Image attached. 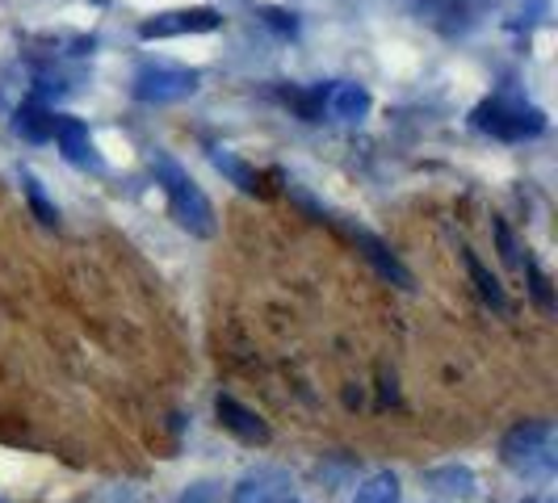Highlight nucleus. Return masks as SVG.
Listing matches in <instances>:
<instances>
[{"instance_id": "3", "label": "nucleus", "mask_w": 558, "mask_h": 503, "mask_svg": "<svg viewBox=\"0 0 558 503\" xmlns=\"http://www.w3.org/2000/svg\"><path fill=\"white\" fill-rule=\"evenodd\" d=\"M475 126L492 139H533L546 131V118L542 110H533L525 101H512V97H492L475 110Z\"/></svg>"}, {"instance_id": "11", "label": "nucleus", "mask_w": 558, "mask_h": 503, "mask_svg": "<svg viewBox=\"0 0 558 503\" xmlns=\"http://www.w3.org/2000/svg\"><path fill=\"white\" fill-rule=\"evenodd\" d=\"M462 260H466V269H471V278H475L478 294H483V298H487V303H492L496 310H508V298H504V285H500L496 278H492L487 269H483V260H478L475 252L466 248V252H462Z\"/></svg>"}, {"instance_id": "17", "label": "nucleus", "mask_w": 558, "mask_h": 503, "mask_svg": "<svg viewBox=\"0 0 558 503\" xmlns=\"http://www.w3.org/2000/svg\"><path fill=\"white\" fill-rule=\"evenodd\" d=\"M181 503H215V491H210L206 482H197V487H190V491L181 495Z\"/></svg>"}, {"instance_id": "9", "label": "nucleus", "mask_w": 558, "mask_h": 503, "mask_svg": "<svg viewBox=\"0 0 558 503\" xmlns=\"http://www.w3.org/2000/svg\"><path fill=\"white\" fill-rule=\"evenodd\" d=\"M324 110L332 113L336 122H362L369 113V93L362 84H332L324 93Z\"/></svg>"}, {"instance_id": "12", "label": "nucleus", "mask_w": 558, "mask_h": 503, "mask_svg": "<svg viewBox=\"0 0 558 503\" xmlns=\"http://www.w3.org/2000/svg\"><path fill=\"white\" fill-rule=\"evenodd\" d=\"M353 503H399V478H395V475H374L362 491H357V500H353Z\"/></svg>"}, {"instance_id": "4", "label": "nucleus", "mask_w": 558, "mask_h": 503, "mask_svg": "<svg viewBox=\"0 0 558 503\" xmlns=\"http://www.w3.org/2000/svg\"><path fill=\"white\" fill-rule=\"evenodd\" d=\"M197 93V72L190 68H172V63H147L135 76V97L147 106H172Z\"/></svg>"}, {"instance_id": "7", "label": "nucleus", "mask_w": 558, "mask_h": 503, "mask_svg": "<svg viewBox=\"0 0 558 503\" xmlns=\"http://www.w3.org/2000/svg\"><path fill=\"white\" fill-rule=\"evenodd\" d=\"M215 416H219V424H223L227 432H235L240 441H248V445H269L265 419H256V412H248L244 403H235L231 394H219V398H215Z\"/></svg>"}, {"instance_id": "18", "label": "nucleus", "mask_w": 558, "mask_h": 503, "mask_svg": "<svg viewBox=\"0 0 558 503\" xmlns=\"http://www.w3.org/2000/svg\"><path fill=\"white\" fill-rule=\"evenodd\" d=\"M500 248H504V260H508V265H517V244H512L508 226H500Z\"/></svg>"}, {"instance_id": "14", "label": "nucleus", "mask_w": 558, "mask_h": 503, "mask_svg": "<svg viewBox=\"0 0 558 503\" xmlns=\"http://www.w3.org/2000/svg\"><path fill=\"white\" fill-rule=\"evenodd\" d=\"M215 164L223 168V172L235 181V185H240V189L256 194V185H260V181H256V172H252L248 164H240V160H235V156H227V151H215Z\"/></svg>"}, {"instance_id": "5", "label": "nucleus", "mask_w": 558, "mask_h": 503, "mask_svg": "<svg viewBox=\"0 0 558 503\" xmlns=\"http://www.w3.org/2000/svg\"><path fill=\"white\" fill-rule=\"evenodd\" d=\"M223 26L215 9H177V13H156L140 26V38H181V34H210Z\"/></svg>"}, {"instance_id": "6", "label": "nucleus", "mask_w": 558, "mask_h": 503, "mask_svg": "<svg viewBox=\"0 0 558 503\" xmlns=\"http://www.w3.org/2000/svg\"><path fill=\"white\" fill-rule=\"evenodd\" d=\"M51 139L59 143V151H63V160H68V164L101 168V156H97V147H93V135H88V126H84L81 118L56 113V122H51Z\"/></svg>"}, {"instance_id": "15", "label": "nucleus", "mask_w": 558, "mask_h": 503, "mask_svg": "<svg viewBox=\"0 0 558 503\" xmlns=\"http://www.w3.org/2000/svg\"><path fill=\"white\" fill-rule=\"evenodd\" d=\"M26 197H29V206H34V214H38V219H43L47 226H56L59 210L51 206V201H47V197H43V185H38L34 176H26Z\"/></svg>"}, {"instance_id": "16", "label": "nucleus", "mask_w": 558, "mask_h": 503, "mask_svg": "<svg viewBox=\"0 0 558 503\" xmlns=\"http://www.w3.org/2000/svg\"><path fill=\"white\" fill-rule=\"evenodd\" d=\"M433 482H446L441 491H449V495H471V475L466 470H437Z\"/></svg>"}, {"instance_id": "1", "label": "nucleus", "mask_w": 558, "mask_h": 503, "mask_svg": "<svg viewBox=\"0 0 558 503\" xmlns=\"http://www.w3.org/2000/svg\"><path fill=\"white\" fill-rule=\"evenodd\" d=\"M151 168H156V181L165 185L172 219L185 226L190 235H202V240L215 235V206H210V197L194 185V176L177 164L172 156H156Z\"/></svg>"}, {"instance_id": "8", "label": "nucleus", "mask_w": 558, "mask_h": 503, "mask_svg": "<svg viewBox=\"0 0 558 503\" xmlns=\"http://www.w3.org/2000/svg\"><path fill=\"white\" fill-rule=\"evenodd\" d=\"M286 491H290V475H286V470H274V466H260V470H252V475L240 478L231 503H281Z\"/></svg>"}, {"instance_id": "10", "label": "nucleus", "mask_w": 558, "mask_h": 503, "mask_svg": "<svg viewBox=\"0 0 558 503\" xmlns=\"http://www.w3.org/2000/svg\"><path fill=\"white\" fill-rule=\"evenodd\" d=\"M487 0H416L420 13H428V22H441V17H475Z\"/></svg>"}, {"instance_id": "2", "label": "nucleus", "mask_w": 558, "mask_h": 503, "mask_svg": "<svg viewBox=\"0 0 558 503\" xmlns=\"http://www.w3.org/2000/svg\"><path fill=\"white\" fill-rule=\"evenodd\" d=\"M500 457L512 475L521 478H550L555 475V424L546 419H525L500 441Z\"/></svg>"}, {"instance_id": "13", "label": "nucleus", "mask_w": 558, "mask_h": 503, "mask_svg": "<svg viewBox=\"0 0 558 503\" xmlns=\"http://www.w3.org/2000/svg\"><path fill=\"white\" fill-rule=\"evenodd\" d=\"M51 122H56V113H43V110H22V113H17V131H22L26 139H34V143L51 139Z\"/></svg>"}]
</instances>
